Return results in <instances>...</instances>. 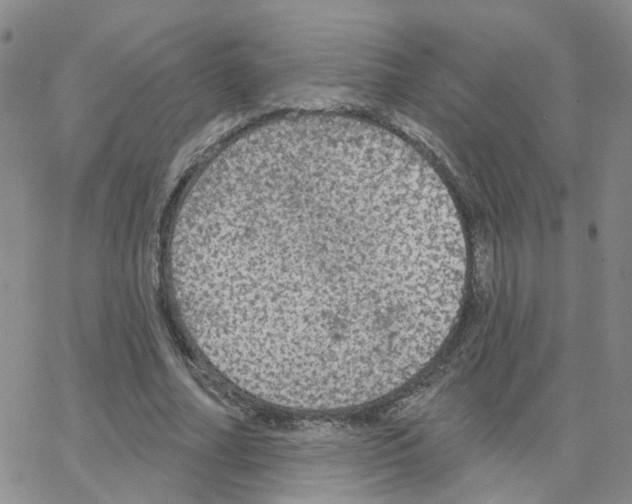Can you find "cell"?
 Wrapping results in <instances>:
<instances>
[{
  "label": "cell",
  "instance_id": "1",
  "mask_svg": "<svg viewBox=\"0 0 632 504\" xmlns=\"http://www.w3.org/2000/svg\"><path fill=\"white\" fill-rule=\"evenodd\" d=\"M202 320L243 391L314 409L358 405L423 364L438 320L424 217L377 172L310 160L255 180L206 219Z\"/></svg>",
  "mask_w": 632,
  "mask_h": 504
}]
</instances>
